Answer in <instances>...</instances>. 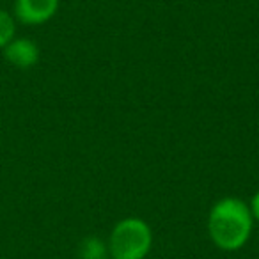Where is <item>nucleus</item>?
<instances>
[{
    "mask_svg": "<svg viewBox=\"0 0 259 259\" xmlns=\"http://www.w3.org/2000/svg\"><path fill=\"white\" fill-rule=\"evenodd\" d=\"M248 209H250L252 219L259 222V192H255V194L252 195L250 202H248Z\"/></svg>",
    "mask_w": 259,
    "mask_h": 259,
    "instance_id": "7",
    "label": "nucleus"
},
{
    "mask_svg": "<svg viewBox=\"0 0 259 259\" xmlns=\"http://www.w3.org/2000/svg\"><path fill=\"white\" fill-rule=\"evenodd\" d=\"M80 259H107L108 247L105 241L98 236H87L85 240L80 243L78 248Z\"/></svg>",
    "mask_w": 259,
    "mask_h": 259,
    "instance_id": "5",
    "label": "nucleus"
},
{
    "mask_svg": "<svg viewBox=\"0 0 259 259\" xmlns=\"http://www.w3.org/2000/svg\"><path fill=\"white\" fill-rule=\"evenodd\" d=\"M254 219L245 201L238 197H224L213 204L208 215V233L219 248L227 252L240 250L252 234Z\"/></svg>",
    "mask_w": 259,
    "mask_h": 259,
    "instance_id": "1",
    "label": "nucleus"
},
{
    "mask_svg": "<svg viewBox=\"0 0 259 259\" xmlns=\"http://www.w3.org/2000/svg\"><path fill=\"white\" fill-rule=\"evenodd\" d=\"M15 32H16L15 18L8 11L0 9V48H6V45H9L15 39Z\"/></svg>",
    "mask_w": 259,
    "mask_h": 259,
    "instance_id": "6",
    "label": "nucleus"
},
{
    "mask_svg": "<svg viewBox=\"0 0 259 259\" xmlns=\"http://www.w3.org/2000/svg\"><path fill=\"white\" fill-rule=\"evenodd\" d=\"M153 245V233L148 222L139 217H126L114 226L108 238L110 259H146Z\"/></svg>",
    "mask_w": 259,
    "mask_h": 259,
    "instance_id": "2",
    "label": "nucleus"
},
{
    "mask_svg": "<svg viewBox=\"0 0 259 259\" xmlns=\"http://www.w3.org/2000/svg\"><path fill=\"white\" fill-rule=\"evenodd\" d=\"M59 9V0H16L15 16L23 25H43Z\"/></svg>",
    "mask_w": 259,
    "mask_h": 259,
    "instance_id": "3",
    "label": "nucleus"
},
{
    "mask_svg": "<svg viewBox=\"0 0 259 259\" xmlns=\"http://www.w3.org/2000/svg\"><path fill=\"white\" fill-rule=\"evenodd\" d=\"M4 55L9 64L20 69H29L39 61V48L29 37H18V39L15 37L11 43L6 45Z\"/></svg>",
    "mask_w": 259,
    "mask_h": 259,
    "instance_id": "4",
    "label": "nucleus"
}]
</instances>
